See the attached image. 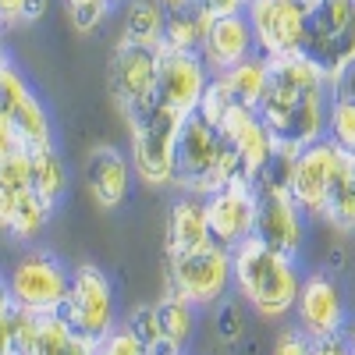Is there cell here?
<instances>
[{"instance_id":"6da1fadb","label":"cell","mask_w":355,"mask_h":355,"mask_svg":"<svg viewBox=\"0 0 355 355\" xmlns=\"http://www.w3.org/2000/svg\"><path fill=\"white\" fill-rule=\"evenodd\" d=\"M266 61H270V78L256 107L263 125L277 142L295 150L320 142L327 132L331 78L320 75L302 57H266Z\"/></svg>"},{"instance_id":"7a4b0ae2","label":"cell","mask_w":355,"mask_h":355,"mask_svg":"<svg viewBox=\"0 0 355 355\" xmlns=\"http://www.w3.org/2000/svg\"><path fill=\"white\" fill-rule=\"evenodd\" d=\"M306 274L299 270L295 256H281L266 249L259 239L231 249V288L239 299L263 320H281L295 313Z\"/></svg>"},{"instance_id":"3957f363","label":"cell","mask_w":355,"mask_h":355,"mask_svg":"<svg viewBox=\"0 0 355 355\" xmlns=\"http://www.w3.org/2000/svg\"><path fill=\"white\" fill-rule=\"evenodd\" d=\"M249 182L242 157L234 146L217 132L214 121L196 110L185 117L182 132H178V150H174V189L192 192V196H214L217 189ZM252 185V182H249Z\"/></svg>"},{"instance_id":"277c9868","label":"cell","mask_w":355,"mask_h":355,"mask_svg":"<svg viewBox=\"0 0 355 355\" xmlns=\"http://www.w3.org/2000/svg\"><path fill=\"white\" fill-rule=\"evenodd\" d=\"M185 125V114H178L153 100L142 107L135 117H128V157L135 167V178L146 189H174V150H178V132Z\"/></svg>"},{"instance_id":"5b68a950","label":"cell","mask_w":355,"mask_h":355,"mask_svg":"<svg viewBox=\"0 0 355 355\" xmlns=\"http://www.w3.org/2000/svg\"><path fill=\"white\" fill-rule=\"evenodd\" d=\"M299 57L331 82L355 61V0H309Z\"/></svg>"},{"instance_id":"8992f818","label":"cell","mask_w":355,"mask_h":355,"mask_svg":"<svg viewBox=\"0 0 355 355\" xmlns=\"http://www.w3.org/2000/svg\"><path fill=\"white\" fill-rule=\"evenodd\" d=\"M164 281L167 291L182 295L196 309L217 306L231 288V249L210 242L182 256H164Z\"/></svg>"},{"instance_id":"52a82bcc","label":"cell","mask_w":355,"mask_h":355,"mask_svg":"<svg viewBox=\"0 0 355 355\" xmlns=\"http://www.w3.org/2000/svg\"><path fill=\"white\" fill-rule=\"evenodd\" d=\"M4 288L25 313H61L71 288V270L50 252H28L11 266Z\"/></svg>"},{"instance_id":"ba28073f","label":"cell","mask_w":355,"mask_h":355,"mask_svg":"<svg viewBox=\"0 0 355 355\" xmlns=\"http://www.w3.org/2000/svg\"><path fill=\"white\" fill-rule=\"evenodd\" d=\"M107 93L121 121L135 117L142 107L157 100V50L114 43L107 61Z\"/></svg>"},{"instance_id":"9c48e42d","label":"cell","mask_w":355,"mask_h":355,"mask_svg":"<svg viewBox=\"0 0 355 355\" xmlns=\"http://www.w3.org/2000/svg\"><path fill=\"white\" fill-rule=\"evenodd\" d=\"M61 316L85 338H107L117 327V302L110 277L93 263H78L71 270V288L61 306Z\"/></svg>"},{"instance_id":"30bf717a","label":"cell","mask_w":355,"mask_h":355,"mask_svg":"<svg viewBox=\"0 0 355 355\" xmlns=\"http://www.w3.org/2000/svg\"><path fill=\"white\" fill-rule=\"evenodd\" d=\"M0 117H4V125L11 128L21 150H36V146L53 142V125L43 100L33 93V85L25 82V75L8 57H0Z\"/></svg>"},{"instance_id":"8fae6325","label":"cell","mask_w":355,"mask_h":355,"mask_svg":"<svg viewBox=\"0 0 355 355\" xmlns=\"http://www.w3.org/2000/svg\"><path fill=\"white\" fill-rule=\"evenodd\" d=\"M245 18L263 57H299L309 0H249Z\"/></svg>"},{"instance_id":"7c38bea8","label":"cell","mask_w":355,"mask_h":355,"mask_svg":"<svg viewBox=\"0 0 355 355\" xmlns=\"http://www.w3.org/2000/svg\"><path fill=\"white\" fill-rule=\"evenodd\" d=\"M214 71L206 68L199 53H182L171 46H157V100L178 114H196Z\"/></svg>"},{"instance_id":"4fadbf2b","label":"cell","mask_w":355,"mask_h":355,"mask_svg":"<svg viewBox=\"0 0 355 355\" xmlns=\"http://www.w3.org/2000/svg\"><path fill=\"white\" fill-rule=\"evenodd\" d=\"M256 234L266 249H274L281 256H299L306 245V224L309 214L291 199L288 189H266L256 192Z\"/></svg>"},{"instance_id":"5bb4252c","label":"cell","mask_w":355,"mask_h":355,"mask_svg":"<svg viewBox=\"0 0 355 355\" xmlns=\"http://www.w3.org/2000/svg\"><path fill=\"white\" fill-rule=\"evenodd\" d=\"M341 160L345 157L334 150L327 139L309 142V146H302V150L295 153L288 192L309 214V220L323 217V206H327V196H331V185H334V174H338Z\"/></svg>"},{"instance_id":"9a60e30c","label":"cell","mask_w":355,"mask_h":355,"mask_svg":"<svg viewBox=\"0 0 355 355\" xmlns=\"http://www.w3.org/2000/svg\"><path fill=\"white\" fill-rule=\"evenodd\" d=\"M18 355H93L96 341L78 334L61 313H15Z\"/></svg>"},{"instance_id":"2e32d148","label":"cell","mask_w":355,"mask_h":355,"mask_svg":"<svg viewBox=\"0 0 355 355\" xmlns=\"http://www.w3.org/2000/svg\"><path fill=\"white\" fill-rule=\"evenodd\" d=\"M345 323H348L345 299H341V288L334 284V277L306 274L299 302H295V327L309 341H323V338L345 334Z\"/></svg>"},{"instance_id":"e0dca14e","label":"cell","mask_w":355,"mask_h":355,"mask_svg":"<svg viewBox=\"0 0 355 355\" xmlns=\"http://www.w3.org/2000/svg\"><path fill=\"white\" fill-rule=\"evenodd\" d=\"M217 132L234 146V153L242 157L245 178H249L252 189H256V178L266 171L270 157L277 153V139L270 135V128L263 125V117H259L252 107L227 103V110L217 117Z\"/></svg>"},{"instance_id":"ac0fdd59","label":"cell","mask_w":355,"mask_h":355,"mask_svg":"<svg viewBox=\"0 0 355 355\" xmlns=\"http://www.w3.org/2000/svg\"><path fill=\"white\" fill-rule=\"evenodd\" d=\"M256 189L249 182L217 189L206 196V217H210V234L224 249H239L256 234Z\"/></svg>"},{"instance_id":"d6986e66","label":"cell","mask_w":355,"mask_h":355,"mask_svg":"<svg viewBox=\"0 0 355 355\" xmlns=\"http://www.w3.org/2000/svg\"><path fill=\"white\" fill-rule=\"evenodd\" d=\"M82 174H85L89 196H93V202L103 206V210H117V206L132 196V178H135L132 157H125L110 142H96L93 150L85 153Z\"/></svg>"},{"instance_id":"ffe728a7","label":"cell","mask_w":355,"mask_h":355,"mask_svg":"<svg viewBox=\"0 0 355 355\" xmlns=\"http://www.w3.org/2000/svg\"><path fill=\"white\" fill-rule=\"evenodd\" d=\"M256 53H259L256 36H252V25H249L245 15H227V18L210 21L202 50H199V57L206 61V68H210L214 75H224L227 68L249 61V57H256Z\"/></svg>"},{"instance_id":"44dd1931","label":"cell","mask_w":355,"mask_h":355,"mask_svg":"<svg viewBox=\"0 0 355 355\" xmlns=\"http://www.w3.org/2000/svg\"><path fill=\"white\" fill-rule=\"evenodd\" d=\"M210 217H206V196L178 192L167 210V234H164V256H182L192 249L210 245Z\"/></svg>"},{"instance_id":"7402d4cb","label":"cell","mask_w":355,"mask_h":355,"mask_svg":"<svg viewBox=\"0 0 355 355\" xmlns=\"http://www.w3.org/2000/svg\"><path fill=\"white\" fill-rule=\"evenodd\" d=\"M50 206L36 196V189H4L0 185V234L15 242H33L50 220Z\"/></svg>"},{"instance_id":"603a6c76","label":"cell","mask_w":355,"mask_h":355,"mask_svg":"<svg viewBox=\"0 0 355 355\" xmlns=\"http://www.w3.org/2000/svg\"><path fill=\"white\" fill-rule=\"evenodd\" d=\"M164 28H167V8L160 4V0H125L117 43L157 50L164 43Z\"/></svg>"},{"instance_id":"cb8c5ba5","label":"cell","mask_w":355,"mask_h":355,"mask_svg":"<svg viewBox=\"0 0 355 355\" xmlns=\"http://www.w3.org/2000/svg\"><path fill=\"white\" fill-rule=\"evenodd\" d=\"M217 85L231 96V103H242V107H259L263 93H266V78H270V61H266L263 53L249 57V61L227 68L224 75H214Z\"/></svg>"},{"instance_id":"d4e9b609","label":"cell","mask_w":355,"mask_h":355,"mask_svg":"<svg viewBox=\"0 0 355 355\" xmlns=\"http://www.w3.org/2000/svg\"><path fill=\"white\" fill-rule=\"evenodd\" d=\"M28 164H33L36 196L50 206V210H57V202H61L64 192H68V167H64V157L57 153V142L28 150Z\"/></svg>"},{"instance_id":"484cf974","label":"cell","mask_w":355,"mask_h":355,"mask_svg":"<svg viewBox=\"0 0 355 355\" xmlns=\"http://www.w3.org/2000/svg\"><path fill=\"white\" fill-rule=\"evenodd\" d=\"M157 309V327H160V345H171L178 352H185L196 331V306L185 302L182 295L164 291L160 299L153 302Z\"/></svg>"},{"instance_id":"4316f807","label":"cell","mask_w":355,"mask_h":355,"mask_svg":"<svg viewBox=\"0 0 355 355\" xmlns=\"http://www.w3.org/2000/svg\"><path fill=\"white\" fill-rule=\"evenodd\" d=\"M320 220H327L334 231H355V160H341Z\"/></svg>"},{"instance_id":"83f0119b","label":"cell","mask_w":355,"mask_h":355,"mask_svg":"<svg viewBox=\"0 0 355 355\" xmlns=\"http://www.w3.org/2000/svg\"><path fill=\"white\" fill-rule=\"evenodd\" d=\"M206 28H210V21H206L196 8L167 11V28H164V43L160 46L182 50V53H199L202 40H206Z\"/></svg>"},{"instance_id":"f1b7e54d","label":"cell","mask_w":355,"mask_h":355,"mask_svg":"<svg viewBox=\"0 0 355 355\" xmlns=\"http://www.w3.org/2000/svg\"><path fill=\"white\" fill-rule=\"evenodd\" d=\"M334 150L348 160H355V103L341 100L331 93V110H327V132H323Z\"/></svg>"},{"instance_id":"f546056e","label":"cell","mask_w":355,"mask_h":355,"mask_svg":"<svg viewBox=\"0 0 355 355\" xmlns=\"http://www.w3.org/2000/svg\"><path fill=\"white\" fill-rule=\"evenodd\" d=\"M50 11V0H0V28H25L43 21Z\"/></svg>"},{"instance_id":"4dcf8cb0","label":"cell","mask_w":355,"mask_h":355,"mask_svg":"<svg viewBox=\"0 0 355 355\" xmlns=\"http://www.w3.org/2000/svg\"><path fill=\"white\" fill-rule=\"evenodd\" d=\"M64 8H68V18L78 33H96L114 11L110 0H64Z\"/></svg>"},{"instance_id":"1f68e13d","label":"cell","mask_w":355,"mask_h":355,"mask_svg":"<svg viewBox=\"0 0 355 355\" xmlns=\"http://www.w3.org/2000/svg\"><path fill=\"white\" fill-rule=\"evenodd\" d=\"M245 302H234V299H224L217 302V313H214V331H217V341L224 345H234L242 334H245V313H242Z\"/></svg>"},{"instance_id":"d6a6232c","label":"cell","mask_w":355,"mask_h":355,"mask_svg":"<svg viewBox=\"0 0 355 355\" xmlns=\"http://www.w3.org/2000/svg\"><path fill=\"white\" fill-rule=\"evenodd\" d=\"M125 327L146 345V352H153L160 345V327H157V309L153 302L150 306H135L128 316H125Z\"/></svg>"},{"instance_id":"836d02e7","label":"cell","mask_w":355,"mask_h":355,"mask_svg":"<svg viewBox=\"0 0 355 355\" xmlns=\"http://www.w3.org/2000/svg\"><path fill=\"white\" fill-rule=\"evenodd\" d=\"M93 355H146V345L125 327V323H117V327L96 341V352Z\"/></svg>"},{"instance_id":"e575fe53","label":"cell","mask_w":355,"mask_h":355,"mask_svg":"<svg viewBox=\"0 0 355 355\" xmlns=\"http://www.w3.org/2000/svg\"><path fill=\"white\" fill-rule=\"evenodd\" d=\"M15 313H18V306L11 302L8 288L0 284V355H18V348H15Z\"/></svg>"},{"instance_id":"d590c367","label":"cell","mask_w":355,"mask_h":355,"mask_svg":"<svg viewBox=\"0 0 355 355\" xmlns=\"http://www.w3.org/2000/svg\"><path fill=\"white\" fill-rule=\"evenodd\" d=\"M192 8L206 21H217V18H227V15H245L249 0H192Z\"/></svg>"},{"instance_id":"8d00e7d4","label":"cell","mask_w":355,"mask_h":355,"mask_svg":"<svg viewBox=\"0 0 355 355\" xmlns=\"http://www.w3.org/2000/svg\"><path fill=\"white\" fill-rule=\"evenodd\" d=\"M309 352H313V341L299 327H284L274 338V355H309Z\"/></svg>"},{"instance_id":"74e56055","label":"cell","mask_w":355,"mask_h":355,"mask_svg":"<svg viewBox=\"0 0 355 355\" xmlns=\"http://www.w3.org/2000/svg\"><path fill=\"white\" fill-rule=\"evenodd\" d=\"M331 93L341 96V100H352V103H355V61H352V64L331 82Z\"/></svg>"},{"instance_id":"f35d334b","label":"cell","mask_w":355,"mask_h":355,"mask_svg":"<svg viewBox=\"0 0 355 355\" xmlns=\"http://www.w3.org/2000/svg\"><path fill=\"white\" fill-rule=\"evenodd\" d=\"M309 355H352L348 352V341H345V334H338V338H323V341H313V352Z\"/></svg>"},{"instance_id":"ab89813d","label":"cell","mask_w":355,"mask_h":355,"mask_svg":"<svg viewBox=\"0 0 355 355\" xmlns=\"http://www.w3.org/2000/svg\"><path fill=\"white\" fill-rule=\"evenodd\" d=\"M15 150H18V139H15V135H11V128L4 125V117H0V164H4Z\"/></svg>"},{"instance_id":"60d3db41","label":"cell","mask_w":355,"mask_h":355,"mask_svg":"<svg viewBox=\"0 0 355 355\" xmlns=\"http://www.w3.org/2000/svg\"><path fill=\"white\" fill-rule=\"evenodd\" d=\"M167 11H178V8H192V0H160Z\"/></svg>"},{"instance_id":"b9f144b4","label":"cell","mask_w":355,"mask_h":355,"mask_svg":"<svg viewBox=\"0 0 355 355\" xmlns=\"http://www.w3.org/2000/svg\"><path fill=\"white\" fill-rule=\"evenodd\" d=\"M345 341H348V352L355 355V323H352V327H345Z\"/></svg>"},{"instance_id":"7bdbcfd3","label":"cell","mask_w":355,"mask_h":355,"mask_svg":"<svg viewBox=\"0 0 355 355\" xmlns=\"http://www.w3.org/2000/svg\"><path fill=\"white\" fill-rule=\"evenodd\" d=\"M110 4H114V8H117V4H125V0H110Z\"/></svg>"},{"instance_id":"ee69618b","label":"cell","mask_w":355,"mask_h":355,"mask_svg":"<svg viewBox=\"0 0 355 355\" xmlns=\"http://www.w3.org/2000/svg\"><path fill=\"white\" fill-rule=\"evenodd\" d=\"M0 33H4V28H0ZM0 57H4V50H0Z\"/></svg>"}]
</instances>
